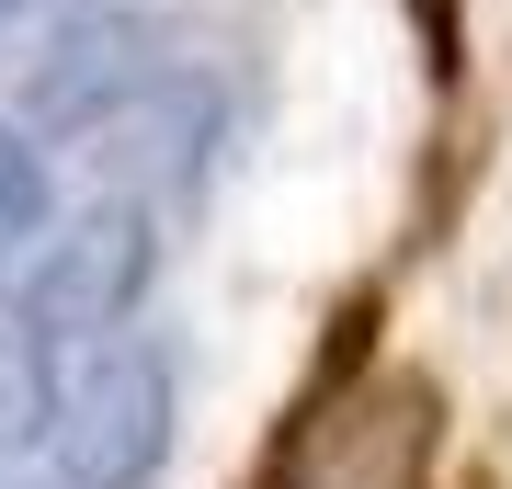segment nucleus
I'll list each match as a JSON object with an SVG mask.
<instances>
[{
	"label": "nucleus",
	"mask_w": 512,
	"mask_h": 489,
	"mask_svg": "<svg viewBox=\"0 0 512 489\" xmlns=\"http://www.w3.org/2000/svg\"><path fill=\"white\" fill-rule=\"evenodd\" d=\"M148 273H160V228H148L137 194L46 217L23 251H0V364H46V353L114 342L137 319Z\"/></svg>",
	"instance_id": "1"
},
{
	"label": "nucleus",
	"mask_w": 512,
	"mask_h": 489,
	"mask_svg": "<svg viewBox=\"0 0 512 489\" xmlns=\"http://www.w3.org/2000/svg\"><path fill=\"white\" fill-rule=\"evenodd\" d=\"M171 455V364L148 342H92L46 364V433L12 489H148Z\"/></svg>",
	"instance_id": "2"
},
{
	"label": "nucleus",
	"mask_w": 512,
	"mask_h": 489,
	"mask_svg": "<svg viewBox=\"0 0 512 489\" xmlns=\"http://www.w3.org/2000/svg\"><path fill=\"white\" fill-rule=\"evenodd\" d=\"M160 80H171V57L137 12H69V23H46V57L23 69V126L35 137H92Z\"/></svg>",
	"instance_id": "3"
},
{
	"label": "nucleus",
	"mask_w": 512,
	"mask_h": 489,
	"mask_svg": "<svg viewBox=\"0 0 512 489\" xmlns=\"http://www.w3.org/2000/svg\"><path fill=\"white\" fill-rule=\"evenodd\" d=\"M57 217V182H46V148H35V126L23 114H0V251H23Z\"/></svg>",
	"instance_id": "4"
},
{
	"label": "nucleus",
	"mask_w": 512,
	"mask_h": 489,
	"mask_svg": "<svg viewBox=\"0 0 512 489\" xmlns=\"http://www.w3.org/2000/svg\"><path fill=\"white\" fill-rule=\"evenodd\" d=\"M69 12H103V0H0V23H69Z\"/></svg>",
	"instance_id": "5"
},
{
	"label": "nucleus",
	"mask_w": 512,
	"mask_h": 489,
	"mask_svg": "<svg viewBox=\"0 0 512 489\" xmlns=\"http://www.w3.org/2000/svg\"><path fill=\"white\" fill-rule=\"evenodd\" d=\"M0 489H12V478H0Z\"/></svg>",
	"instance_id": "6"
}]
</instances>
